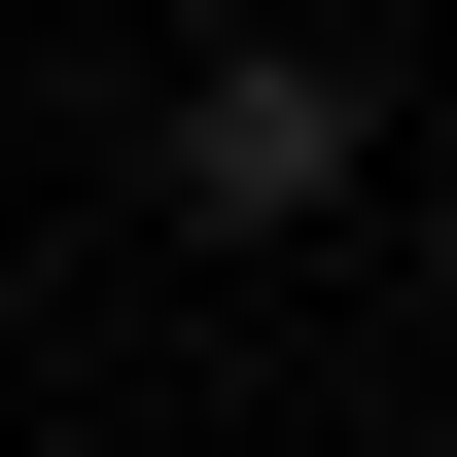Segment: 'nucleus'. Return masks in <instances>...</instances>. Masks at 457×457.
Masks as SVG:
<instances>
[{
  "mask_svg": "<svg viewBox=\"0 0 457 457\" xmlns=\"http://www.w3.org/2000/svg\"><path fill=\"white\" fill-rule=\"evenodd\" d=\"M352 141H387V106H352L317 36H246V71H176V212H212V246H317V212H352Z\"/></svg>",
  "mask_w": 457,
  "mask_h": 457,
  "instance_id": "obj_1",
  "label": "nucleus"
}]
</instances>
